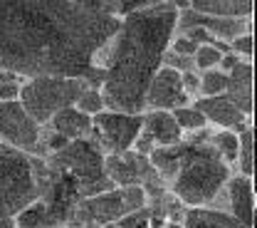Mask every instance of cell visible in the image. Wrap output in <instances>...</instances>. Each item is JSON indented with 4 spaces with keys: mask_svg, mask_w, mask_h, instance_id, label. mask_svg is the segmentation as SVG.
I'll list each match as a JSON object with an SVG mask.
<instances>
[{
    "mask_svg": "<svg viewBox=\"0 0 257 228\" xmlns=\"http://www.w3.org/2000/svg\"><path fill=\"white\" fill-rule=\"evenodd\" d=\"M154 149H156V146H154V141H151V139H149L144 131L136 136V141H134V146H131V151H134V154H139V157H146V159L151 157V151H154Z\"/></svg>",
    "mask_w": 257,
    "mask_h": 228,
    "instance_id": "cell-30",
    "label": "cell"
},
{
    "mask_svg": "<svg viewBox=\"0 0 257 228\" xmlns=\"http://www.w3.org/2000/svg\"><path fill=\"white\" fill-rule=\"evenodd\" d=\"M141 129H144V114H124L104 109L92 119V139L99 144L104 157H119L131 151Z\"/></svg>",
    "mask_w": 257,
    "mask_h": 228,
    "instance_id": "cell-8",
    "label": "cell"
},
{
    "mask_svg": "<svg viewBox=\"0 0 257 228\" xmlns=\"http://www.w3.org/2000/svg\"><path fill=\"white\" fill-rule=\"evenodd\" d=\"M252 144H255V131H252V124H247L242 131H237V159H235V174L245 179H252V171H255Z\"/></svg>",
    "mask_w": 257,
    "mask_h": 228,
    "instance_id": "cell-19",
    "label": "cell"
},
{
    "mask_svg": "<svg viewBox=\"0 0 257 228\" xmlns=\"http://www.w3.org/2000/svg\"><path fill=\"white\" fill-rule=\"evenodd\" d=\"M20 99V85H0V102Z\"/></svg>",
    "mask_w": 257,
    "mask_h": 228,
    "instance_id": "cell-31",
    "label": "cell"
},
{
    "mask_svg": "<svg viewBox=\"0 0 257 228\" xmlns=\"http://www.w3.org/2000/svg\"><path fill=\"white\" fill-rule=\"evenodd\" d=\"M171 114H173L176 124L181 127L183 134H191V131H198V129H205V127H208V119L193 107V102L186 104V107H181V109H176V112H171Z\"/></svg>",
    "mask_w": 257,
    "mask_h": 228,
    "instance_id": "cell-23",
    "label": "cell"
},
{
    "mask_svg": "<svg viewBox=\"0 0 257 228\" xmlns=\"http://www.w3.org/2000/svg\"><path fill=\"white\" fill-rule=\"evenodd\" d=\"M220 57H223V55H220L213 45H200V47L195 50V55H193V67H195L198 74H200V72H208V69H218Z\"/></svg>",
    "mask_w": 257,
    "mask_h": 228,
    "instance_id": "cell-25",
    "label": "cell"
},
{
    "mask_svg": "<svg viewBox=\"0 0 257 228\" xmlns=\"http://www.w3.org/2000/svg\"><path fill=\"white\" fill-rule=\"evenodd\" d=\"M166 228H183V223H166Z\"/></svg>",
    "mask_w": 257,
    "mask_h": 228,
    "instance_id": "cell-34",
    "label": "cell"
},
{
    "mask_svg": "<svg viewBox=\"0 0 257 228\" xmlns=\"http://www.w3.org/2000/svg\"><path fill=\"white\" fill-rule=\"evenodd\" d=\"M161 67H168V69H173V72H178V74H186V72H193V69H195V67H193V57H181V55H176V52H171V50H166L163 65Z\"/></svg>",
    "mask_w": 257,
    "mask_h": 228,
    "instance_id": "cell-27",
    "label": "cell"
},
{
    "mask_svg": "<svg viewBox=\"0 0 257 228\" xmlns=\"http://www.w3.org/2000/svg\"><path fill=\"white\" fill-rule=\"evenodd\" d=\"M232 174H235L232 166H227L218 157L210 141L205 144L181 141L178 169L168 181V191L186 208H208L225 189Z\"/></svg>",
    "mask_w": 257,
    "mask_h": 228,
    "instance_id": "cell-4",
    "label": "cell"
},
{
    "mask_svg": "<svg viewBox=\"0 0 257 228\" xmlns=\"http://www.w3.org/2000/svg\"><path fill=\"white\" fill-rule=\"evenodd\" d=\"M210 146L218 151V157L227 166H235V159H237V134L235 131L213 129V134H210Z\"/></svg>",
    "mask_w": 257,
    "mask_h": 228,
    "instance_id": "cell-20",
    "label": "cell"
},
{
    "mask_svg": "<svg viewBox=\"0 0 257 228\" xmlns=\"http://www.w3.org/2000/svg\"><path fill=\"white\" fill-rule=\"evenodd\" d=\"M104 171H106V179L111 181L114 189L144 186L146 181L159 176L146 157H139L134 151L119 154V157H104Z\"/></svg>",
    "mask_w": 257,
    "mask_h": 228,
    "instance_id": "cell-10",
    "label": "cell"
},
{
    "mask_svg": "<svg viewBox=\"0 0 257 228\" xmlns=\"http://www.w3.org/2000/svg\"><path fill=\"white\" fill-rule=\"evenodd\" d=\"M146 208V194L141 186L126 189H109L104 194L84 198L69 216L67 228H106L109 223L124 218L134 211Z\"/></svg>",
    "mask_w": 257,
    "mask_h": 228,
    "instance_id": "cell-7",
    "label": "cell"
},
{
    "mask_svg": "<svg viewBox=\"0 0 257 228\" xmlns=\"http://www.w3.org/2000/svg\"><path fill=\"white\" fill-rule=\"evenodd\" d=\"M15 226L18 228H50L45 201L37 198V201H32L30 206H25V208L15 216Z\"/></svg>",
    "mask_w": 257,
    "mask_h": 228,
    "instance_id": "cell-21",
    "label": "cell"
},
{
    "mask_svg": "<svg viewBox=\"0 0 257 228\" xmlns=\"http://www.w3.org/2000/svg\"><path fill=\"white\" fill-rule=\"evenodd\" d=\"M183 228H247L237 223L230 213L223 211H213V208H188Z\"/></svg>",
    "mask_w": 257,
    "mask_h": 228,
    "instance_id": "cell-18",
    "label": "cell"
},
{
    "mask_svg": "<svg viewBox=\"0 0 257 228\" xmlns=\"http://www.w3.org/2000/svg\"><path fill=\"white\" fill-rule=\"evenodd\" d=\"M181 85H183V92L188 95V99H198V90H200V74L193 69V72H186L181 74Z\"/></svg>",
    "mask_w": 257,
    "mask_h": 228,
    "instance_id": "cell-29",
    "label": "cell"
},
{
    "mask_svg": "<svg viewBox=\"0 0 257 228\" xmlns=\"http://www.w3.org/2000/svg\"><path fill=\"white\" fill-rule=\"evenodd\" d=\"M114 189L104 171V151L94 139L69 141L62 151L45 157L40 198L47 206L50 228L67 226L72 211L89 196Z\"/></svg>",
    "mask_w": 257,
    "mask_h": 228,
    "instance_id": "cell-3",
    "label": "cell"
},
{
    "mask_svg": "<svg viewBox=\"0 0 257 228\" xmlns=\"http://www.w3.org/2000/svg\"><path fill=\"white\" fill-rule=\"evenodd\" d=\"M87 90L84 80L72 77H35L20 85V104L32 119L45 127L55 114L77 104L82 92Z\"/></svg>",
    "mask_w": 257,
    "mask_h": 228,
    "instance_id": "cell-6",
    "label": "cell"
},
{
    "mask_svg": "<svg viewBox=\"0 0 257 228\" xmlns=\"http://www.w3.org/2000/svg\"><path fill=\"white\" fill-rule=\"evenodd\" d=\"M186 104H191V99L183 92L181 74L168 67H161L146 92V112H176Z\"/></svg>",
    "mask_w": 257,
    "mask_h": 228,
    "instance_id": "cell-11",
    "label": "cell"
},
{
    "mask_svg": "<svg viewBox=\"0 0 257 228\" xmlns=\"http://www.w3.org/2000/svg\"><path fill=\"white\" fill-rule=\"evenodd\" d=\"M45 129L55 131L69 141H82L92 136V119L82 114L77 107H69V109H62L60 114H55L50 124H45Z\"/></svg>",
    "mask_w": 257,
    "mask_h": 228,
    "instance_id": "cell-16",
    "label": "cell"
},
{
    "mask_svg": "<svg viewBox=\"0 0 257 228\" xmlns=\"http://www.w3.org/2000/svg\"><path fill=\"white\" fill-rule=\"evenodd\" d=\"M119 23L111 3L0 0V69L23 80H82Z\"/></svg>",
    "mask_w": 257,
    "mask_h": 228,
    "instance_id": "cell-1",
    "label": "cell"
},
{
    "mask_svg": "<svg viewBox=\"0 0 257 228\" xmlns=\"http://www.w3.org/2000/svg\"><path fill=\"white\" fill-rule=\"evenodd\" d=\"M227 90V74L220 69H208L200 72V90L198 97L200 99H210V97H223Z\"/></svg>",
    "mask_w": 257,
    "mask_h": 228,
    "instance_id": "cell-22",
    "label": "cell"
},
{
    "mask_svg": "<svg viewBox=\"0 0 257 228\" xmlns=\"http://www.w3.org/2000/svg\"><path fill=\"white\" fill-rule=\"evenodd\" d=\"M225 196H227V213L237 223L252 228V223H255V186H252V179L232 174L225 184Z\"/></svg>",
    "mask_w": 257,
    "mask_h": 228,
    "instance_id": "cell-13",
    "label": "cell"
},
{
    "mask_svg": "<svg viewBox=\"0 0 257 228\" xmlns=\"http://www.w3.org/2000/svg\"><path fill=\"white\" fill-rule=\"evenodd\" d=\"M0 141L20 154L40 157L42 154V127L25 112L20 99L0 102Z\"/></svg>",
    "mask_w": 257,
    "mask_h": 228,
    "instance_id": "cell-9",
    "label": "cell"
},
{
    "mask_svg": "<svg viewBox=\"0 0 257 228\" xmlns=\"http://www.w3.org/2000/svg\"><path fill=\"white\" fill-rule=\"evenodd\" d=\"M193 13L208 15V18H252V3L250 0H195L188 3Z\"/></svg>",
    "mask_w": 257,
    "mask_h": 228,
    "instance_id": "cell-17",
    "label": "cell"
},
{
    "mask_svg": "<svg viewBox=\"0 0 257 228\" xmlns=\"http://www.w3.org/2000/svg\"><path fill=\"white\" fill-rule=\"evenodd\" d=\"M82 114H87L89 119H94L96 114H101L104 109H106V104H104V97H101V92L99 90H84L82 92V97L77 99V104H74Z\"/></svg>",
    "mask_w": 257,
    "mask_h": 228,
    "instance_id": "cell-24",
    "label": "cell"
},
{
    "mask_svg": "<svg viewBox=\"0 0 257 228\" xmlns=\"http://www.w3.org/2000/svg\"><path fill=\"white\" fill-rule=\"evenodd\" d=\"M230 52H232V55H237L240 60L252 62V33L235 37V40L230 42Z\"/></svg>",
    "mask_w": 257,
    "mask_h": 228,
    "instance_id": "cell-28",
    "label": "cell"
},
{
    "mask_svg": "<svg viewBox=\"0 0 257 228\" xmlns=\"http://www.w3.org/2000/svg\"><path fill=\"white\" fill-rule=\"evenodd\" d=\"M144 134L154 146H173L183 141V131L176 124L171 112H144Z\"/></svg>",
    "mask_w": 257,
    "mask_h": 228,
    "instance_id": "cell-15",
    "label": "cell"
},
{
    "mask_svg": "<svg viewBox=\"0 0 257 228\" xmlns=\"http://www.w3.org/2000/svg\"><path fill=\"white\" fill-rule=\"evenodd\" d=\"M225 97L230 99L247 119H252V62L242 60L227 72V90Z\"/></svg>",
    "mask_w": 257,
    "mask_h": 228,
    "instance_id": "cell-14",
    "label": "cell"
},
{
    "mask_svg": "<svg viewBox=\"0 0 257 228\" xmlns=\"http://www.w3.org/2000/svg\"><path fill=\"white\" fill-rule=\"evenodd\" d=\"M106 228H149V211H146V208L134 211V213L124 216V218H119V221L109 223Z\"/></svg>",
    "mask_w": 257,
    "mask_h": 228,
    "instance_id": "cell-26",
    "label": "cell"
},
{
    "mask_svg": "<svg viewBox=\"0 0 257 228\" xmlns=\"http://www.w3.org/2000/svg\"><path fill=\"white\" fill-rule=\"evenodd\" d=\"M45 159L0 146V218H15L40 198Z\"/></svg>",
    "mask_w": 257,
    "mask_h": 228,
    "instance_id": "cell-5",
    "label": "cell"
},
{
    "mask_svg": "<svg viewBox=\"0 0 257 228\" xmlns=\"http://www.w3.org/2000/svg\"><path fill=\"white\" fill-rule=\"evenodd\" d=\"M193 107L208 119V127L213 129H225V131H242L247 124H252L230 99L225 97H210V99H193Z\"/></svg>",
    "mask_w": 257,
    "mask_h": 228,
    "instance_id": "cell-12",
    "label": "cell"
},
{
    "mask_svg": "<svg viewBox=\"0 0 257 228\" xmlns=\"http://www.w3.org/2000/svg\"><path fill=\"white\" fill-rule=\"evenodd\" d=\"M89 228H94V226H89Z\"/></svg>",
    "mask_w": 257,
    "mask_h": 228,
    "instance_id": "cell-35",
    "label": "cell"
},
{
    "mask_svg": "<svg viewBox=\"0 0 257 228\" xmlns=\"http://www.w3.org/2000/svg\"><path fill=\"white\" fill-rule=\"evenodd\" d=\"M176 23V3H136L121 18L114 37L94 55V67L104 69L101 97L106 109L124 114L146 112V92L163 65Z\"/></svg>",
    "mask_w": 257,
    "mask_h": 228,
    "instance_id": "cell-2",
    "label": "cell"
},
{
    "mask_svg": "<svg viewBox=\"0 0 257 228\" xmlns=\"http://www.w3.org/2000/svg\"><path fill=\"white\" fill-rule=\"evenodd\" d=\"M23 82H25L23 77H18V74H13V72L0 69V85H23Z\"/></svg>",
    "mask_w": 257,
    "mask_h": 228,
    "instance_id": "cell-32",
    "label": "cell"
},
{
    "mask_svg": "<svg viewBox=\"0 0 257 228\" xmlns=\"http://www.w3.org/2000/svg\"><path fill=\"white\" fill-rule=\"evenodd\" d=\"M0 228H18L15 226V218H0Z\"/></svg>",
    "mask_w": 257,
    "mask_h": 228,
    "instance_id": "cell-33",
    "label": "cell"
}]
</instances>
